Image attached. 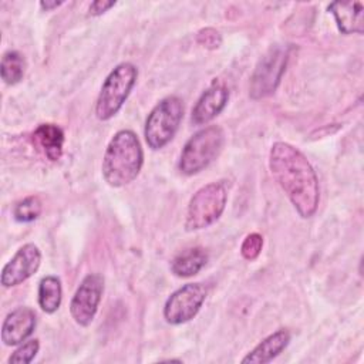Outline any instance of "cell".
Returning <instances> with one entry per match:
<instances>
[{
  "mask_svg": "<svg viewBox=\"0 0 364 364\" xmlns=\"http://www.w3.org/2000/svg\"><path fill=\"white\" fill-rule=\"evenodd\" d=\"M269 168L297 213L303 219L311 218L318 208L320 188L306 155L291 144L277 141L269 152Z\"/></svg>",
  "mask_w": 364,
  "mask_h": 364,
  "instance_id": "6da1fadb",
  "label": "cell"
},
{
  "mask_svg": "<svg viewBox=\"0 0 364 364\" xmlns=\"http://www.w3.org/2000/svg\"><path fill=\"white\" fill-rule=\"evenodd\" d=\"M144 151L136 134L131 129H121L107 145L102 158V178L112 188L131 183L141 172Z\"/></svg>",
  "mask_w": 364,
  "mask_h": 364,
  "instance_id": "7a4b0ae2",
  "label": "cell"
},
{
  "mask_svg": "<svg viewBox=\"0 0 364 364\" xmlns=\"http://www.w3.org/2000/svg\"><path fill=\"white\" fill-rule=\"evenodd\" d=\"M225 145V132L218 125H209L195 132L185 144L178 168L181 173L192 176L209 166Z\"/></svg>",
  "mask_w": 364,
  "mask_h": 364,
  "instance_id": "3957f363",
  "label": "cell"
},
{
  "mask_svg": "<svg viewBox=\"0 0 364 364\" xmlns=\"http://www.w3.org/2000/svg\"><path fill=\"white\" fill-rule=\"evenodd\" d=\"M138 77L132 63L118 64L105 78L95 102V115L101 121L111 119L122 108Z\"/></svg>",
  "mask_w": 364,
  "mask_h": 364,
  "instance_id": "277c9868",
  "label": "cell"
},
{
  "mask_svg": "<svg viewBox=\"0 0 364 364\" xmlns=\"http://www.w3.org/2000/svg\"><path fill=\"white\" fill-rule=\"evenodd\" d=\"M183 117L182 100L176 95H169L161 100L149 112L144 135L148 146L154 151L164 148L175 136Z\"/></svg>",
  "mask_w": 364,
  "mask_h": 364,
  "instance_id": "5b68a950",
  "label": "cell"
},
{
  "mask_svg": "<svg viewBox=\"0 0 364 364\" xmlns=\"http://www.w3.org/2000/svg\"><path fill=\"white\" fill-rule=\"evenodd\" d=\"M228 202V189L223 182H210L198 189L189 200L185 229L200 230L215 223L223 213Z\"/></svg>",
  "mask_w": 364,
  "mask_h": 364,
  "instance_id": "8992f818",
  "label": "cell"
},
{
  "mask_svg": "<svg viewBox=\"0 0 364 364\" xmlns=\"http://www.w3.org/2000/svg\"><path fill=\"white\" fill-rule=\"evenodd\" d=\"M289 55V46H274L259 60L250 77L249 95L253 100L266 98L277 90L284 74Z\"/></svg>",
  "mask_w": 364,
  "mask_h": 364,
  "instance_id": "52a82bcc",
  "label": "cell"
},
{
  "mask_svg": "<svg viewBox=\"0 0 364 364\" xmlns=\"http://www.w3.org/2000/svg\"><path fill=\"white\" fill-rule=\"evenodd\" d=\"M206 299V289L202 283H188L175 290L165 301L164 317L166 323L179 326L192 320Z\"/></svg>",
  "mask_w": 364,
  "mask_h": 364,
  "instance_id": "ba28073f",
  "label": "cell"
},
{
  "mask_svg": "<svg viewBox=\"0 0 364 364\" xmlns=\"http://www.w3.org/2000/svg\"><path fill=\"white\" fill-rule=\"evenodd\" d=\"M102 291L104 279L101 274L90 273L81 280L70 301L71 317L78 326L87 327L92 323L102 297Z\"/></svg>",
  "mask_w": 364,
  "mask_h": 364,
  "instance_id": "9c48e42d",
  "label": "cell"
},
{
  "mask_svg": "<svg viewBox=\"0 0 364 364\" xmlns=\"http://www.w3.org/2000/svg\"><path fill=\"white\" fill-rule=\"evenodd\" d=\"M41 252L34 243L23 245L1 270L3 287H14L31 277L40 267Z\"/></svg>",
  "mask_w": 364,
  "mask_h": 364,
  "instance_id": "30bf717a",
  "label": "cell"
},
{
  "mask_svg": "<svg viewBox=\"0 0 364 364\" xmlns=\"http://www.w3.org/2000/svg\"><path fill=\"white\" fill-rule=\"evenodd\" d=\"M229 100V90L220 80L213 82L202 92L195 107L192 108L191 119L195 125H203L218 117L226 107Z\"/></svg>",
  "mask_w": 364,
  "mask_h": 364,
  "instance_id": "8fae6325",
  "label": "cell"
},
{
  "mask_svg": "<svg viewBox=\"0 0 364 364\" xmlns=\"http://www.w3.org/2000/svg\"><path fill=\"white\" fill-rule=\"evenodd\" d=\"M37 316L30 307H17L10 311L1 326V341L4 346H18L34 331Z\"/></svg>",
  "mask_w": 364,
  "mask_h": 364,
  "instance_id": "7c38bea8",
  "label": "cell"
},
{
  "mask_svg": "<svg viewBox=\"0 0 364 364\" xmlns=\"http://www.w3.org/2000/svg\"><path fill=\"white\" fill-rule=\"evenodd\" d=\"M343 34H363L364 6L360 1H333L327 6Z\"/></svg>",
  "mask_w": 364,
  "mask_h": 364,
  "instance_id": "4fadbf2b",
  "label": "cell"
},
{
  "mask_svg": "<svg viewBox=\"0 0 364 364\" xmlns=\"http://www.w3.org/2000/svg\"><path fill=\"white\" fill-rule=\"evenodd\" d=\"M290 331L287 328H279L274 333L263 338L252 351H249L243 358V364H264L276 358L290 343Z\"/></svg>",
  "mask_w": 364,
  "mask_h": 364,
  "instance_id": "5bb4252c",
  "label": "cell"
},
{
  "mask_svg": "<svg viewBox=\"0 0 364 364\" xmlns=\"http://www.w3.org/2000/svg\"><path fill=\"white\" fill-rule=\"evenodd\" d=\"M34 142L40 146L46 158L55 162L63 155L64 132L55 124H40L33 132Z\"/></svg>",
  "mask_w": 364,
  "mask_h": 364,
  "instance_id": "9a60e30c",
  "label": "cell"
},
{
  "mask_svg": "<svg viewBox=\"0 0 364 364\" xmlns=\"http://www.w3.org/2000/svg\"><path fill=\"white\" fill-rule=\"evenodd\" d=\"M208 263V253L203 247L195 246L178 253L171 262V270L176 277H192Z\"/></svg>",
  "mask_w": 364,
  "mask_h": 364,
  "instance_id": "2e32d148",
  "label": "cell"
},
{
  "mask_svg": "<svg viewBox=\"0 0 364 364\" xmlns=\"http://www.w3.org/2000/svg\"><path fill=\"white\" fill-rule=\"evenodd\" d=\"M61 299H63L61 280L53 274L44 276L38 283V291H37V300H38L40 309L44 313L53 314L60 309Z\"/></svg>",
  "mask_w": 364,
  "mask_h": 364,
  "instance_id": "e0dca14e",
  "label": "cell"
},
{
  "mask_svg": "<svg viewBox=\"0 0 364 364\" xmlns=\"http://www.w3.org/2000/svg\"><path fill=\"white\" fill-rule=\"evenodd\" d=\"M24 70H26V61L18 51L9 50L3 54L0 73H1V80L7 85H14L20 82L23 80Z\"/></svg>",
  "mask_w": 364,
  "mask_h": 364,
  "instance_id": "ac0fdd59",
  "label": "cell"
},
{
  "mask_svg": "<svg viewBox=\"0 0 364 364\" xmlns=\"http://www.w3.org/2000/svg\"><path fill=\"white\" fill-rule=\"evenodd\" d=\"M43 212V202L38 196H27L23 200L17 202L13 209V216L17 222L28 223L36 220Z\"/></svg>",
  "mask_w": 364,
  "mask_h": 364,
  "instance_id": "d6986e66",
  "label": "cell"
},
{
  "mask_svg": "<svg viewBox=\"0 0 364 364\" xmlns=\"http://www.w3.org/2000/svg\"><path fill=\"white\" fill-rule=\"evenodd\" d=\"M40 350V343L37 338H31V340H26L24 343H21V346L18 348H16L13 351V354L9 357V363L13 364H28L34 360V357L37 355Z\"/></svg>",
  "mask_w": 364,
  "mask_h": 364,
  "instance_id": "ffe728a7",
  "label": "cell"
},
{
  "mask_svg": "<svg viewBox=\"0 0 364 364\" xmlns=\"http://www.w3.org/2000/svg\"><path fill=\"white\" fill-rule=\"evenodd\" d=\"M262 247H263V237L262 235L253 232V233H249L243 242H242V246H240V255L243 259L246 260H255L259 257L260 252H262Z\"/></svg>",
  "mask_w": 364,
  "mask_h": 364,
  "instance_id": "44dd1931",
  "label": "cell"
},
{
  "mask_svg": "<svg viewBox=\"0 0 364 364\" xmlns=\"http://www.w3.org/2000/svg\"><path fill=\"white\" fill-rule=\"evenodd\" d=\"M196 41H198V44H200L205 48L215 50L222 44V37L218 30H215L212 27H206V28H202L198 31Z\"/></svg>",
  "mask_w": 364,
  "mask_h": 364,
  "instance_id": "7402d4cb",
  "label": "cell"
},
{
  "mask_svg": "<svg viewBox=\"0 0 364 364\" xmlns=\"http://www.w3.org/2000/svg\"><path fill=\"white\" fill-rule=\"evenodd\" d=\"M115 6V1H107V0H95L90 4V14L91 16H101L102 13L108 11L111 7Z\"/></svg>",
  "mask_w": 364,
  "mask_h": 364,
  "instance_id": "603a6c76",
  "label": "cell"
},
{
  "mask_svg": "<svg viewBox=\"0 0 364 364\" xmlns=\"http://www.w3.org/2000/svg\"><path fill=\"white\" fill-rule=\"evenodd\" d=\"M64 1H40V7L44 10V11H50V10H54L57 7H60Z\"/></svg>",
  "mask_w": 364,
  "mask_h": 364,
  "instance_id": "cb8c5ba5",
  "label": "cell"
}]
</instances>
